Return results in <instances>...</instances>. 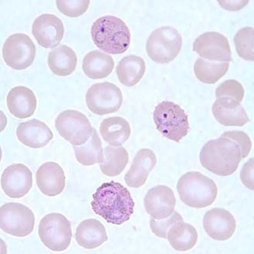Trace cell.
<instances>
[{
  "mask_svg": "<svg viewBox=\"0 0 254 254\" xmlns=\"http://www.w3.org/2000/svg\"><path fill=\"white\" fill-rule=\"evenodd\" d=\"M134 202L130 191L115 181L103 183L93 195L91 208L108 223L122 225L134 213Z\"/></svg>",
  "mask_w": 254,
  "mask_h": 254,
  "instance_id": "obj_1",
  "label": "cell"
},
{
  "mask_svg": "<svg viewBox=\"0 0 254 254\" xmlns=\"http://www.w3.org/2000/svg\"><path fill=\"white\" fill-rule=\"evenodd\" d=\"M200 162L205 169L219 176H228L238 169L243 160L240 145L225 137L210 140L201 150Z\"/></svg>",
  "mask_w": 254,
  "mask_h": 254,
  "instance_id": "obj_2",
  "label": "cell"
},
{
  "mask_svg": "<svg viewBox=\"0 0 254 254\" xmlns=\"http://www.w3.org/2000/svg\"><path fill=\"white\" fill-rule=\"evenodd\" d=\"M94 44L104 52L124 54L131 44V32L120 18L105 16L94 22L91 30Z\"/></svg>",
  "mask_w": 254,
  "mask_h": 254,
  "instance_id": "obj_3",
  "label": "cell"
},
{
  "mask_svg": "<svg viewBox=\"0 0 254 254\" xmlns=\"http://www.w3.org/2000/svg\"><path fill=\"white\" fill-rule=\"evenodd\" d=\"M177 190L180 199L195 209H203L212 205L218 194L214 181L198 172L183 175L178 182Z\"/></svg>",
  "mask_w": 254,
  "mask_h": 254,
  "instance_id": "obj_4",
  "label": "cell"
},
{
  "mask_svg": "<svg viewBox=\"0 0 254 254\" xmlns=\"http://www.w3.org/2000/svg\"><path fill=\"white\" fill-rule=\"evenodd\" d=\"M156 128L168 139L180 142L190 131L189 117L184 110L173 101H162L153 113Z\"/></svg>",
  "mask_w": 254,
  "mask_h": 254,
  "instance_id": "obj_5",
  "label": "cell"
},
{
  "mask_svg": "<svg viewBox=\"0 0 254 254\" xmlns=\"http://www.w3.org/2000/svg\"><path fill=\"white\" fill-rule=\"evenodd\" d=\"M182 47L183 38L179 31L172 26H162L150 34L146 51L155 63L169 64L177 58Z\"/></svg>",
  "mask_w": 254,
  "mask_h": 254,
  "instance_id": "obj_6",
  "label": "cell"
},
{
  "mask_svg": "<svg viewBox=\"0 0 254 254\" xmlns=\"http://www.w3.org/2000/svg\"><path fill=\"white\" fill-rule=\"evenodd\" d=\"M39 237L44 246L54 252L66 251L72 240V229L66 216L50 213L40 220Z\"/></svg>",
  "mask_w": 254,
  "mask_h": 254,
  "instance_id": "obj_7",
  "label": "cell"
},
{
  "mask_svg": "<svg viewBox=\"0 0 254 254\" xmlns=\"http://www.w3.org/2000/svg\"><path fill=\"white\" fill-rule=\"evenodd\" d=\"M35 226L31 209L17 202L4 204L0 208V227L2 231L17 237L30 235Z\"/></svg>",
  "mask_w": 254,
  "mask_h": 254,
  "instance_id": "obj_8",
  "label": "cell"
},
{
  "mask_svg": "<svg viewBox=\"0 0 254 254\" xmlns=\"http://www.w3.org/2000/svg\"><path fill=\"white\" fill-rule=\"evenodd\" d=\"M55 127L60 135L74 146L84 145L94 131L87 117L74 110L61 112L55 121Z\"/></svg>",
  "mask_w": 254,
  "mask_h": 254,
  "instance_id": "obj_9",
  "label": "cell"
},
{
  "mask_svg": "<svg viewBox=\"0 0 254 254\" xmlns=\"http://www.w3.org/2000/svg\"><path fill=\"white\" fill-rule=\"evenodd\" d=\"M122 102L121 89L110 82L93 84L86 94L87 108L97 115L115 113L120 109Z\"/></svg>",
  "mask_w": 254,
  "mask_h": 254,
  "instance_id": "obj_10",
  "label": "cell"
},
{
  "mask_svg": "<svg viewBox=\"0 0 254 254\" xmlns=\"http://www.w3.org/2000/svg\"><path fill=\"white\" fill-rule=\"evenodd\" d=\"M36 46L24 33H16L8 37L2 47V57L7 66L17 70L31 66L36 58Z\"/></svg>",
  "mask_w": 254,
  "mask_h": 254,
  "instance_id": "obj_11",
  "label": "cell"
},
{
  "mask_svg": "<svg viewBox=\"0 0 254 254\" xmlns=\"http://www.w3.org/2000/svg\"><path fill=\"white\" fill-rule=\"evenodd\" d=\"M192 47L202 59L220 63L233 61L228 39L217 32H207L197 37Z\"/></svg>",
  "mask_w": 254,
  "mask_h": 254,
  "instance_id": "obj_12",
  "label": "cell"
},
{
  "mask_svg": "<svg viewBox=\"0 0 254 254\" xmlns=\"http://www.w3.org/2000/svg\"><path fill=\"white\" fill-rule=\"evenodd\" d=\"M33 186V174L23 164L8 166L1 176V187L4 193L12 198L25 196Z\"/></svg>",
  "mask_w": 254,
  "mask_h": 254,
  "instance_id": "obj_13",
  "label": "cell"
},
{
  "mask_svg": "<svg viewBox=\"0 0 254 254\" xmlns=\"http://www.w3.org/2000/svg\"><path fill=\"white\" fill-rule=\"evenodd\" d=\"M32 33L39 45L44 48L58 47L64 35L63 22L55 15H40L34 20L32 26Z\"/></svg>",
  "mask_w": 254,
  "mask_h": 254,
  "instance_id": "obj_14",
  "label": "cell"
},
{
  "mask_svg": "<svg viewBox=\"0 0 254 254\" xmlns=\"http://www.w3.org/2000/svg\"><path fill=\"white\" fill-rule=\"evenodd\" d=\"M203 227L211 238L225 241L231 238L235 233L237 222L229 211L214 208L205 212Z\"/></svg>",
  "mask_w": 254,
  "mask_h": 254,
  "instance_id": "obj_15",
  "label": "cell"
},
{
  "mask_svg": "<svg viewBox=\"0 0 254 254\" xmlns=\"http://www.w3.org/2000/svg\"><path fill=\"white\" fill-rule=\"evenodd\" d=\"M174 192L166 186L151 189L144 198L145 210L155 219H166L173 214L176 207Z\"/></svg>",
  "mask_w": 254,
  "mask_h": 254,
  "instance_id": "obj_16",
  "label": "cell"
},
{
  "mask_svg": "<svg viewBox=\"0 0 254 254\" xmlns=\"http://www.w3.org/2000/svg\"><path fill=\"white\" fill-rule=\"evenodd\" d=\"M37 184L40 191L47 196L60 195L66 185L63 169L56 162L43 164L37 172Z\"/></svg>",
  "mask_w": 254,
  "mask_h": 254,
  "instance_id": "obj_17",
  "label": "cell"
},
{
  "mask_svg": "<svg viewBox=\"0 0 254 254\" xmlns=\"http://www.w3.org/2000/svg\"><path fill=\"white\" fill-rule=\"evenodd\" d=\"M212 111L216 121L224 126L243 127L250 122L244 107L233 98H217Z\"/></svg>",
  "mask_w": 254,
  "mask_h": 254,
  "instance_id": "obj_18",
  "label": "cell"
},
{
  "mask_svg": "<svg viewBox=\"0 0 254 254\" xmlns=\"http://www.w3.org/2000/svg\"><path fill=\"white\" fill-rule=\"evenodd\" d=\"M156 164V155L152 150L142 148L138 151L125 176L126 184L131 188H140L144 186Z\"/></svg>",
  "mask_w": 254,
  "mask_h": 254,
  "instance_id": "obj_19",
  "label": "cell"
},
{
  "mask_svg": "<svg viewBox=\"0 0 254 254\" xmlns=\"http://www.w3.org/2000/svg\"><path fill=\"white\" fill-rule=\"evenodd\" d=\"M16 136L23 145L33 148L45 147L54 138L50 127L37 119L19 124L16 129Z\"/></svg>",
  "mask_w": 254,
  "mask_h": 254,
  "instance_id": "obj_20",
  "label": "cell"
},
{
  "mask_svg": "<svg viewBox=\"0 0 254 254\" xmlns=\"http://www.w3.org/2000/svg\"><path fill=\"white\" fill-rule=\"evenodd\" d=\"M8 109L17 119H27L35 113L37 98L31 89L18 86L11 89L7 95Z\"/></svg>",
  "mask_w": 254,
  "mask_h": 254,
  "instance_id": "obj_21",
  "label": "cell"
},
{
  "mask_svg": "<svg viewBox=\"0 0 254 254\" xmlns=\"http://www.w3.org/2000/svg\"><path fill=\"white\" fill-rule=\"evenodd\" d=\"M79 246L85 249H95L108 240L104 225L95 219L84 220L79 224L75 234Z\"/></svg>",
  "mask_w": 254,
  "mask_h": 254,
  "instance_id": "obj_22",
  "label": "cell"
},
{
  "mask_svg": "<svg viewBox=\"0 0 254 254\" xmlns=\"http://www.w3.org/2000/svg\"><path fill=\"white\" fill-rule=\"evenodd\" d=\"M115 61L112 57L99 51L86 54L82 68L86 76L92 80L106 78L113 71Z\"/></svg>",
  "mask_w": 254,
  "mask_h": 254,
  "instance_id": "obj_23",
  "label": "cell"
},
{
  "mask_svg": "<svg viewBox=\"0 0 254 254\" xmlns=\"http://www.w3.org/2000/svg\"><path fill=\"white\" fill-rule=\"evenodd\" d=\"M100 132L112 146H122L128 140L131 130L128 122L121 117H111L101 122Z\"/></svg>",
  "mask_w": 254,
  "mask_h": 254,
  "instance_id": "obj_24",
  "label": "cell"
},
{
  "mask_svg": "<svg viewBox=\"0 0 254 254\" xmlns=\"http://www.w3.org/2000/svg\"><path fill=\"white\" fill-rule=\"evenodd\" d=\"M77 58L72 48L61 45L49 53L48 65L54 74L66 77L71 74L77 67Z\"/></svg>",
  "mask_w": 254,
  "mask_h": 254,
  "instance_id": "obj_25",
  "label": "cell"
},
{
  "mask_svg": "<svg viewBox=\"0 0 254 254\" xmlns=\"http://www.w3.org/2000/svg\"><path fill=\"white\" fill-rule=\"evenodd\" d=\"M146 65L142 58L134 55L125 57L116 67L119 81L126 87L138 84L145 75Z\"/></svg>",
  "mask_w": 254,
  "mask_h": 254,
  "instance_id": "obj_26",
  "label": "cell"
},
{
  "mask_svg": "<svg viewBox=\"0 0 254 254\" xmlns=\"http://www.w3.org/2000/svg\"><path fill=\"white\" fill-rule=\"evenodd\" d=\"M167 239L173 249L186 252L192 249L197 244L198 233L194 226L182 221L171 227Z\"/></svg>",
  "mask_w": 254,
  "mask_h": 254,
  "instance_id": "obj_27",
  "label": "cell"
},
{
  "mask_svg": "<svg viewBox=\"0 0 254 254\" xmlns=\"http://www.w3.org/2000/svg\"><path fill=\"white\" fill-rule=\"evenodd\" d=\"M129 155L123 147L107 146L104 149V160L100 163L103 174L109 177L119 176L127 166Z\"/></svg>",
  "mask_w": 254,
  "mask_h": 254,
  "instance_id": "obj_28",
  "label": "cell"
},
{
  "mask_svg": "<svg viewBox=\"0 0 254 254\" xmlns=\"http://www.w3.org/2000/svg\"><path fill=\"white\" fill-rule=\"evenodd\" d=\"M75 156L83 166H93L104 160L102 143L97 131L94 128L92 135L84 145L73 146Z\"/></svg>",
  "mask_w": 254,
  "mask_h": 254,
  "instance_id": "obj_29",
  "label": "cell"
},
{
  "mask_svg": "<svg viewBox=\"0 0 254 254\" xmlns=\"http://www.w3.org/2000/svg\"><path fill=\"white\" fill-rule=\"evenodd\" d=\"M230 68L227 62H213L198 58L194 65L195 77L204 84H214L226 74Z\"/></svg>",
  "mask_w": 254,
  "mask_h": 254,
  "instance_id": "obj_30",
  "label": "cell"
},
{
  "mask_svg": "<svg viewBox=\"0 0 254 254\" xmlns=\"http://www.w3.org/2000/svg\"><path fill=\"white\" fill-rule=\"evenodd\" d=\"M254 28L247 26L240 29L234 37L237 54L245 61H254Z\"/></svg>",
  "mask_w": 254,
  "mask_h": 254,
  "instance_id": "obj_31",
  "label": "cell"
},
{
  "mask_svg": "<svg viewBox=\"0 0 254 254\" xmlns=\"http://www.w3.org/2000/svg\"><path fill=\"white\" fill-rule=\"evenodd\" d=\"M57 6L64 15L76 18L87 12L90 5L89 0H58Z\"/></svg>",
  "mask_w": 254,
  "mask_h": 254,
  "instance_id": "obj_32",
  "label": "cell"
},
{
  "mask_svg": "<svg viewBox=\"0 0 254 254\" xmlns=\"http://www.w3.org/2000/svg\"><path fill=\"white\" fill-rule=\"evenodd\" d=\"M183 221V217L178 212H173L166 219H155L152 218L150 220V229L157 237L162 239L167 238L168 233L172 226L176 223Z\"/></svg>",
  "mask_w": 254,
  "mask_h": 254,
  "instance_id": "obj_33",
  "label": "cell"
},
{
  "mask_svg": "<svg viewBox=\"0 0 254 254\" xmlns=\"http://www.w3.org/2000/svg\"><path fill=\"white\" fill-rule=\"evenodd\" d=\"M244 87L236 80H227L222 83L216 90V98H230L241 102L244 100Z\"/></svg>",
  "mask_w": 254,
  "mask_h": 254,
  "instance_id": "obj_34",
  "label": "cell"
},
{
  "mask_svg": "<svg viewBox=\"0 0 254 254\" xmlns=\"http://www.w3.org/2000/svg\"><path fill=\"white\" fill-rule=\"evenodd\" d=\"M221 136L233 140L240 145L241 152H242L243 159L248 156L252 148V143L248 134H246L244 131H226Z\"/></svg>",
  "mask_w": 254,
  "mask_h": 254,
  "instance_id": "obj_35",
  "label": "cell"
},
{
  "mask_svg": "<svg viewBox=\"0 0 254 254\" xmlns=\"http://www.w3.org/2000/svg\"><path fill=\"white\" fill-rule=\"evenodd\" d=\"M254 159L253 158L250 159L244 165L242 170H241V173H240V179H241L243 184L252 191L254 190Z\"/></svg>",
  "mask_w": 254,
  "mask_h": 254,
  "instance_id": "obj_36",
  "label": "cell"
},
{
  "mask_svg": "<svg viewBox=\"0 0 254 254\" xmlns=\"http://www.w3.org/2000/svg\"><path fill=\"white\" fill-rule=\"evenodd\" d=\"M229 2L231 4H229L227 1H219V3L223 6L225 9H229L230 11H237L239 9H242L244 6H245L248 1H229Z\"/></svg>",
  "mask_w": 254,
  "mask_h": 254,
  "instance_id": "obj_37",
  "label": "cell"
}]
</instances>
